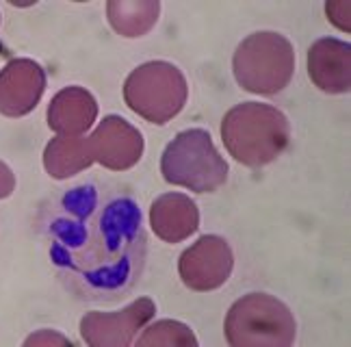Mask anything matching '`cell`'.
Masks as SVG:
<instances>
[{"label":"cell","mask_w":351,"mask_h":347,"mask_svg":"<svg viewBox=\"0 0 351 347\" xmlns=\"http://www.w3.org/2000/svg\"><path fill=\"white\" fill-rule=\"evenodd\" d=\"M150 226L158 239L180 243L199 228L197 204L184 193L158 195L150 208Z\"/></svg>","instance_id":"cell-12"},{"label":"cell","mask_w":351,"mask_h":347,"mask_svg":"<svg viewBox=\"0 0 351 347\" xmlns=\"http://www.w3.org/2000/svg\"><path fill=\"white\" fill-rule=\"evenodd\" d=\"M87 141L93 161L115 171L137 165L143 154V135L119 115L104 117Z\"/></svg>","instance_id":"cell-9"},{"label":"cell","mask_w":351,"mask_h":347,"mask_svg":"<svg viewBox=\"0 0 351 347\" xmlns=\"http://www.w3.org/2000/svg\"><path fill=\"white\" fill-rule=\"evenodd\" d=\"M13 187H16V178H13L11 169L5 163H0V200L9 198L13 193Z\"/></svg>","instance_id":"cell-19"},{"label":"cell","mask_w":351,"mask_h":347,"mask_svg":"<svg viewBox=\"0 0 351 347\" xmlns=\"http://www.w3.org/2000/svg\"><path fill=\"white\" fill-rule=\"evenodd\" d=\"M232 70L237 83L258 96H276L285 89L295 72V50L280 33L258 31L239 44Z\"/></svg>","instance_id":"cell-5"},{"label":"cell","mask_w":351,"mask_h":347,"mask_svg":"<svg viewBox=\"0 0 351 347\" xmlns=\"http://www.w3.org/2000/svg\"><path fill=\"white\" fill-rule=\"evenodd\" d=\"M156 306L150 298H139L117 313H89L80 322L85 343L96 347H126L134 335L150 322Z\"/></svg>","instance_id":"cell-8"},{"label":"cell","mask_w":351,"mask_h":347,"mask_svg":"<svg viewBox=\"0 0 351 347\" xmlns=\"http://www.w3.org/2000/svg\"><path fill=\"white\" fill-rule=\"evenodd\" d=\"M223 332L232 347H289L297 324L285 302L269 293H247L230 306Z\"/></svg>","instance_id":"cell-3"},{"label":"cell","mask_w":351,"mask_h":347,"mask_svg":"<svg viewBox=\"0 0 351 347\" xmlns=\"http://www.w3.org/2000/svg\"><path fill=\"white\" fill-rule=\"evenodd\" d=\"M46 89V72L31 59H13L0 72V113L20 117L35 109Z\"/></svg>","instance_id":"cell-10"},{"label":"cell","mask_w":351,"mask_h":347,"mask_svg":"<svg viewBox=\"0 0 351 347\" xmlns=\"http://www.w3.org/2000/svg\"><path fill=\"white\" fill-rule=\"evenodd\" d=\"M226 158L215 148L210 132L189 128L173 137L160 158V174L169 184L186 187L195 193H213L228 180Z\"/></svg>","instance_id":"cell-4"},{"label":"cell","mask_w":351,"mask_h":347,"mask_svg":"<svg viewBox=\"0 0 351 347\" xmlns=\"http://www.w3.org/2000/svg\"><path fill=\"white\" fill-rule=\"evenodd\" d=\"M234 254L230 243L223 237L204 235L182 252L178 261V274L186 289L191 291H215L228 283L232 276Z\"/></svg>","instance_id":"cell-7"},{"label":"cell","mask_w":351,"mask_h":347,"mask_svg":"<svg viewBox=\"0 0 351 347\" xmlns=\"http://www.w3.org/2000/svg\"><path fill=\"white\" fill-rule=\"evenodd\" d=\"M189 98V85L180 68L167 61H150L134 68L124 85L130 109L152 124H167Z\"/></svg>","instance_id":"cell-6"},{"label":"cell","mask_w":351,"mask_h":347,"mask_svg":"<svg viewBox=\"0 0 351 347\" xmlns=\"http://www.w3.org/2000/svg\"><path fill=\"white\" fill-rule=\"evenodd\" d=\"M93 161L85 137H57L46 145L44 165L52 178H70Z\"/></svg>","instance_id":"cell-14"},{"label":"cell","mask_w":351,"mask_h":347,"mask_svg":"<svg viewBox=\"0 0 351 347\" xmlns=\"http://www.w3.org/2000/svg\"><path fill=\"white\" fill-rule=\"evenodd\" d=\"M39 232L61 285L80 302H119L143 276V215L119 184L89 180L65 189L42 211Z\"/></svg>","instance_id":"cell-1"},{"label":"cell","mask_w":351,"mask_h":347,"mask_svg":"<svg viewBox=\"0 0 351 347\" xmlns=\"http://www.w3.org/2000/svg\"><path fill=\"white\" fill-rule=\"evenodd\" d=\"M0 55H5V52H3V46H0Z\"/></svg>","instance_id":"cell-20"},{"label":"cell","mask_w":351,"mask_h":347,"mask_svg":"<svg viewBox=\"0 0 351 347\" xmlns=\"http://www.w3.org/2000/svg\"><path fill=\"white\" fill-rule=\"evenodd\" d=\"M72 345L70 339H65L63 335H59V332H52V330H42V332H37V335L29 337L24 341V345Z\"/></svg>","instance_id":"cell-18"},{"label":"cell","mask_w":351,"mask_h":347,"mask_svg":"<svg viewBox=\"0 0 351 347\" xmlns=\"http://www.w3.org/2000/svg\"><path fill=\"white\" fill-rule=\"evenodd\" d=\"M308 76L321 91L347 93L351 89V46L323 37L308 48Z\"/></svg>","instance_id":"cell-11"},{"label":"cell","mask_w":351,"mask_h":347,"mask_svg":"<svg viewBox=\"0 0 351 347\" xmlns=\"http://www.w3.org/2000/svg\"><path fill=\"white\" fill-rule=\"evenodd\" d=\"M98 115V104L83 87H67L52 98L48 106V126L65 137L85 132Z\"/></svg>","instance_id":"cell-13"},{"label":"cell","mask_w":351,"mask_h":347,"mask_svg":"<svg viewBox=\"0 0 351 347\" xmlns=\"http://www.w3.org/2000/svg\"><path fill=\"white\" fill-rule=\"evenodd\" d=\"M328 11V20H332L339 29L349 33V3H328L326 5Z\"/></svg>","instance_id":"cell-17"},{"label":"cell","mask_w":351,"mask_h":347,"mask_svg":"<svg viewBox=\"0 0 351 347\" xmlns=\"http://www.w3.org/2000/svg\"><path fill=\"white\" fill-rule=\"evenodd\" d=\"M160 3L141 0V3H109V20L113 29L124 37H141L158 22Z\"/></svg>","instance_id":"cell-15"},{"label":"cell","mask_w":351,"mask_h":347,"mask_svg":"<svg viewBox=\"0 0 351 347\" xmlns=\"http://www.w3.org/2000/svg\"><path fill=\"white\" fill-rule=\"evenodd\" d=\"M141 347L147 345H173V347H197V337L193 335V330L173 322V319H160V322L152 324L143 332V337L137 341Z\"/></svg>","instance_id":"cell-16"},{"label":"cell","mask_w":351,"mask_h":347,"mask_svg":"<svg viewBox=\"0 0 351 347\" xmlns=\"http://www.w3.org/2000/svg\"><path fill=\"white\" fill-rule=\"evenodd\" d=\"M221 139L226 150L239 163L263 167L287 150L291 124L274 104L243 102L232 106L221 119Z\"/></svg>","instance_id":"cell-2"}]
</instances>
